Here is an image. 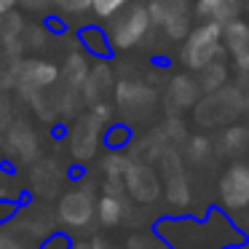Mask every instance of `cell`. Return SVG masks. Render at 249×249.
<instances>
[{
  "instance_id": "6",
  "label": "cell",
  "mask_w": 249,
  "mask_h": 249,
  "mask_svg": "<svg viewBox=\"0 0 249 249\" xmlns=\"http://www.w3.org/2000/svg\"><path fill=\"white\" fill-rule=\"evenodd\" d=\"M56 81H59L56 65L43 62V59H30V62H24V65H19L17 72H14V83H17L19 94H22L27 102H33L35 97H40V94H43L46 89H51Z\"/></svg>"
},
{
  "instance_id": "13",
  "label": "cell",
  "mask_w": 249,
  "mask_h": 249,
  "mask_svg": "<svg viewBox=\"0 0 249 249\" xmlns=\"http://www.w3.org/2000/svg\"><path fill=\"white\" fill-rule=\"evenodd\" d=\"M131 214V201L126 193H102L97 198V220L105 228H115Z\"/></svg>"
},
{
  "instance_id": "15",
  "label": "cell",
  "mask_w": 249,
  "mask_h": 249,
  "mask_svg": "<svg viewBox=\"0 0 249 249\" xmlns=\"http://www.w3.org/2000/svg\"><path fill=\"white\" fill-rule=\"evenodd\" d=\"M198 94H201V86H198L196 78L177 75V78H172V83H169L166 102H169V107H172L174 113H182V110L193 107V105L198 102Z\"/></svg>"
},
{
  "instance_id": "19",
  "label": "cell",
  "mask_w": 249,
  "mask_h": 249,
  "mask_svg": "<svg viewBox=\"0 0 249 249\" xmlns=\"http://www.w3.org/2000/svg\"><path fill=\"white\" fill-rule=\"evenodd\" d=\"M212 153H214V145H212V140L204 137V134L188 137V142H185V158H188L193 166H204V163H209Z\"/></svg>"
},
{
  "instance_id": "12",
  "label": "cell",
  "mask_w": 249,
  "mask_h": 249,
  "mask_svg": "<svg viewBox=\"0 0 249 249\" xmlns=\"http://www.w3.org/2000/svg\"><path fill=\"white\" fill-rule=\"evenodd\" d=\"M115 102H118V107L126 115H145L153 107V102H156V94L147 86H142V83L124 81L115 89Z\"/></svg>"
},
{
  "instance_id": "27",
  "label": "cell",
  "mask_w": 249,
  "mask_h": 249,
  "mask_svg": "<svg viewBox=\"0 0 249 249\" xmlns=\"http://www.w3.org/2000/svg\"><path fill=\"white\" fill-rule=\"evenodd\" d=\"M126 247L129 249H169V244H163L158 236H131Z\"/></svg>"
},
{
  "instance_id": "30",
  "label": "cell",
  "mask_w": 249,
  "mask_h": 249,
  "mask_svg": "<svg viewBox=\"0 0 249 249\" xmlns=\"http://www.w3.org/2000/svg\"><path fill=\"white\" fill-rule=\"evenodd\" d=\"M19 6L27 11H51V0H19Z\"/></svg>"
},
{
  "instance_id": "17",
  "label": "cell",
  "mask_w": 249,
  "mask_h": 249,
  "mask_svg": "<svg viewBox=\"0 0 249 249\" xmlns=\"http://www.w3.org/2000/svg\"><path fill=\"white\" fill-rule=\"evenodd\" d=\"M238 8H241V0H196V17L201 22H231L238 19Z\"/></svg>"
},
{
  "instance_id": "4",
  "label": "cell",
  "mask_w": 249,
  "mask_h": 249,
  "mask_svg": "<svg viewBox=\"0 0 249 249\" xmlns=\"http://www.w3.org/2000/svg\"><path fill=\"white\" fill-rule=\"evenodd\" d=\"M110 118V110L105 105H97L91 113L81 115L78 124L70 131V153L75 161H91L99 150L102 142V131H105V121Z\"/></svg>"
},
{
  "instance_id": "35",
  "label": "cell",
  "mask_w": 249,
  "mask_h": 249,
  "mask_svg": "<svg viewBox=\"0 0 249 249\" xmlns=\"http://www.w3.org/2000/svg\"><path fill=\"white\" fill-rule=\"evenodd\" d=\"M247 24H249V11H247Z\"/></svg>"
},
{
  "instance_id": "5",
  "label": "cell",
  "mask_w": 249,
  "mask_h": 249,
  "mask_svg": "<svg viewBox=\"0 0 249 249\" xmlns=\"http://www.w3.org/2000/svg\"><path fill=\"white\" fill-rule=\"evenodd\" d=\"M153 27H158L166 38L182 40L193 22V6L190 0H147Z\"/></svg>"
},
{
  "instance_id": "8",
  "label": "cell",
  "mask_w": 249,
  "mask_h": 249,
  "mask_svg": "<svg viewBox=\"0 0 249 249\" xmlns=\"http://www.w3.org/2000/svg\"><path fill=\"white\" fill-rule=\"evenodd\" d=\"M217 193H220V204L225 209H231V212L247 209L249 206V163H244V161L231 163L225 169V174L220 177Z\"/></svg>"
},
{
  "instance_id": "9",
  "label": "cell",
  "mask_w": 249,
  "mask_h": 249,
  "mask_svg": "<svg viewBox=\"0 0 249 249\" xmlns=\"http://www.w3.org/2000/svg\"><path fill=\"white\" fill-rule=\"evenodd\" d=\"M124 185H126V196L140 201V204H153L161 196V177L147 161L131 158L129 169L124 174Z\"/></svg>"
},
{
  "instance_id": "31",
  "label": "cell",
  "mask_w": 249,
  "mask_h": 249,
  "mask_svg": "<svg viewBox=\"0 0 249 249\" xmlns=\"http://www.w3.org/2000/svg\"><path fill=\"white\" fill-rule=\"evenodd\" d=\"M0 249H24V244L17 241L11 233H0Z\"/></svg>"
},
{
  "instance_id": "2",
  "label": "cell",
  "mask_w": 249,
  "mask_h": 249,
  "mask_svg": "<svg viewBox=\"0 0 249 249\" xmlns=\"http://www.w3.org/2000/svg\"><path fill=\"white\" fill-rule=\"evenodd\" d=\"M222 54V24L220 22H198L182 38L179 59L190 72L204 70L206 65L217 62Z\"/></svg>"
},
{
  "instance_id": "11",
  "label": "cell",
  "mask_w": 249,
  "mask_h": 249,
  "mask_svg": "<svg viewBox=\"0 0 249 249\" xmlns=\"http://www.w3.org/2000/svg\"><path fill=\"white\" fill-rule=\"evenodd\" d=\"M6 153L19 163H30L38 156V134L27 121H14L6 131Z\"/></svg>"
},
{
  "instance_id": "23",
  "label": "cell",
  "mask_w": 249,
  "mask_h": 249,
  "mask_svg": "<svg viewBox=\"0 0 249 249\" xmlns=\"http://www.w3.org/2000/svg\"><path fill=\"white\" fill-rule=\"evenodd\" d=\"M131 158L121 150H110L107 156L102 158V172H105V179H124L126 169H129Z\"/></svg>"
},
{
  "instance_id": "24",
  "label": "cell",
  "mask_w": 249,
  "mask_h": 249,
  "mask_svg": "<svg viewBox=\"0 0 249 249\" xmlns=\"http://www.w3.org/2000/svg\"><path fill=\"white\" fill-rule=\"evenodd\" d=\"M51 11L59 19L83 17V14L91 11V0H51Z\"/></svg>"
},
{
  "instance_id": "34",
  "label": "cell",
  "mask_w": 249,
  "mask_h": 249,
  "mask_svg": "<svg viewBox=\"0 0 249 249\" xmlns=\"http://www.w3.org/2000/svg\"><path fill=\"white\" fill-rule=\"evenodd\" d=\"M72 249H89V244L86 241H75V244H72Z\"/></svg>"
},
{
  "instance_id": "1",
  "label": "cell",
  "mask_w": 249,
  "mask_h": 249,
  "mask_svg": "<svg viewBox=\"0 0 249 249\" xmlns=\"http://www.w3.org/2000/svg\"><path fill=\"white\" fill-rule=\"evenodd\" d=\"M107 40L113 51H131L137 46H142L147 40V35L153 33V19L147 3H129L126 8H121L113 19H107Z\"/></svg>"
},
{
  "instance_id": "29",
  "label": "cell",
  "mask_w": 249,
  "mask_h": 249,
  "mask_svg": "<svg viewBox=\"0 0 249 249\" xmlns=\"http://www.w3.org/2000/svg\"><path fill=\"white\" fill-rule=\"evenodd\" d=\"M17 212H19V204H14V201H0V225H6L8 220H14Z\"/></svg>"
},
{
  "instance_id": "28",
  "label": "cell",
  "mask_w": 249,
  "mask_h": 249,
  "mask_svg": "<svg viewBox=\"0 0 249 249\" xmlns=\"http://www.w3.org/2000/svg\"><path fill=\"white\" fill-rule=\"evenodd\" d=\"M40 249H72V244L65 236H59V233H51L49 238H43V247Z\"/></svg>"
},
{
  "instance_id": "22",
  "label": "cell",
  "mask_w": 249,
  "mask_h": 249,
  "mask_svg": "<svg viewBox=\"0 0 249 249\" xmlns=\"http://www.w3.org/2000/svg\"><path fill=\"white\" fill-rule=\"evenodd\" d=\"M220 145L228 156H238V153L249 150V129H244V126H231V129H225Z\"/></svg>"
},
{
  "instance_id": "32",
  "label": "cell",
  "mask_w": 249,
  "mask_h": 249,
  "mask_svg": "<svg viewBox=\"0 0 249 249\" xmlns=\"http://www.w3.org/2000/svg\"><path fill=\"white\" fill-rule=\"evenodd\" d=\"M19 6V0H0V17H8L14 14V8Z\"/></svg>"
},
{
  "instance_id": "3",
  "label": "cell",
  "mask_w": 249,
  "mask_h": 249,
  "mask_svg": "<svg viewBox=\"0 0 249 249\" xmlns=\"http://www.w3.org/2000/svg\"><path fill=\"white\" fill-rule=\"evenodd\" d=\"M54 217L59 225L70 228V231L89 228L97 220V196H94V190L89 185H78V188L62 193L59 204L54 209Z\"/></svg>"
},
{
  "instance_id": "10",
  "label": "cell",
  "mask_w": 249,
  "mask_h": 249,
  "mask_svg": "<svg viewBox=\"0 0 249 249\" xmlns=\"http://www.w3.org/2000/svg\"><path fill=\"white\" fill-rule=\"evenodd\" d=\"M222 49L241 72H249V24L244 19H231L222 24Z\"/></svg>"
},
{
  "instance_id": "14",
  "label": "cell",
  "mask_w": 249,
  "mask_h": 249,
  "mask_svg": "<svg viewBox=\"0 0 249 249\" xmlns=\"http://www.w3.org/2000/svg\"><path fill=\"white\" fill-rule=\"evenodd\" d=\"M30 185L38 198H51L62 188V169L54 161H38L30 174Z\"/></svg>"
},
{
  "instance_id": "33",
  "label": "cell",
  "mask_w": 249,
  "mask_h": 249,
  "mask_svg": "<svg viewBox=\"0 0 249 249\" xmlns=\"http://www.w3.org/2000/svg\"><path fill=\"white\" fill-rule=\"evenodd\" d=\"M89 249H113V244H110L107 238L97 236V238H91V241H89Z\"/></svg>"
},
{
  "instance_id": "25",
  "label": "cell",
  "mask_w": 249,
  "mask_h": 249,
  "mask_svg": "<svg viewBox=\"0 0 249 249\" xmlns=\"http://www.w3.org/2000/svg\"><path fill=\"white\" fill-rule=\"evenodd\" d=\"M129 3H134V0H91V14L97 19H102V22H107Z\"/></svg>"
},
{
  "instance_id": "7",
  "label": "cell",
  "mask_w": 249,
  "mask_h": 249,
  "mask_svg": "<svg viewBox=\"0 0 249 249\" xmlns=\"http://www.w3.org/2000/svg\"><path fill=\"white\" fill-rule=\"evenodd\" d=\"M161 172H163V188H166V198L172 206H188L190 204V182H188V172H185V163L179 158V153L174 147L161 153Z\"/></svg>"
},
{
  "instance_id": "26",
  "label": "cell",
  "mask_w": 249,
  "mask_h": 249,
  "mask_svg": "<svg viewBox=\"0 0 249 249\" xmlns=\"http://www.w3.org/2000/svg\"><path fill=\"white\" fill-rule=\"evenodd\" d=\"M129 131L124 129V126H113L110 131H105V145L110 147V150H121V147L129 142Z\"/></svg>"
},
{
  "instance_id": "18",
  "label": "cell",
  "mask_w": 249,
  "mask_h": 249,
  "mask_svg": "<svg viewBox=\"0 0 249 249\" xmlns=\"http://www.w3.org/2000/svg\"><path fill=\"white\" fill-rule=\"evenodd\" d=\"M78 38H81V46L86 49V54L91 56H107L110 51V40H107V33H105L102 27H83L81 33H78Z\"/></svg>"
},
{
  "instance_id": "21",
  "label": "cell",
  "mask_w": 249,
  "mask_h": 249,
  "mask_svg": "<svg viewBox=\"0 0 249 249\" xmlns=\"http://www.w3.org/2000/svg\"><path fill=\"white\" fill-rule=\"evenodd\" d=\"M89 59L86 56H81V54H72L70 59H67V65H65V83L70 89H81L83 83H86V78H89Z\"/></svg>"
},
{
  "instance_id": "20",
  "label": "cell",
  "mask_w": 249,
  "mask_h": 249,
  "mask_svg": "<svg viewBox=\"0 0 249 249\" xmlns=\"http://www.w3.org/2000/svg\"><path fill=\"white\" fill-rule=\"evenodd\" d=\"M228 81V67L222 65L220 59L206 65L204 70H198V86L201 91H220Z\"/></svg>"
},
{
  "instance_id": "16",
  "label": "cell",
  "mask_w": 249,
  "mask_h": 249,
  "mask_svg": "<svg viewBox=\"0 0 249 249\" xmlns=\"http://www.w3.org/2000/svg\"><path fill=\"white\" fill-rule=\"evenodd\" d=\"M54 225H56V217L46 214L40 206H33V209H24L19 212L17 217V231L24 233L30 238H49L54 233Z\"/></svg>"
}]
</instances>
